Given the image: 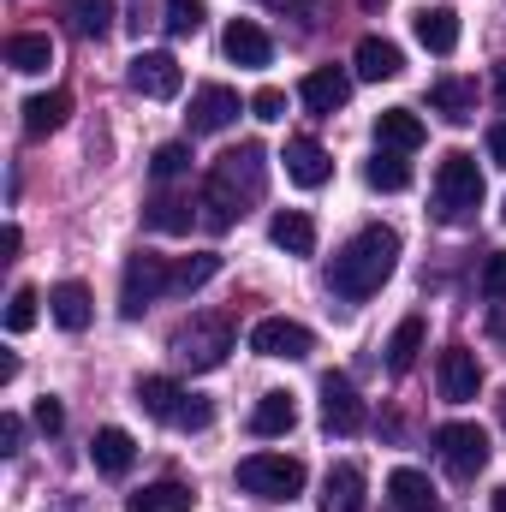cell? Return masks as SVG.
Listing matches in <instances>:
<instances>
[{
  "instance_id": "33",
  "label": "cell",
  "mask_w": 506,
  "mask_h": 512,
  "mask_svg": "<svg viewBox=\"0 0 506 512\" xmlns=\"http://www.w3.org/2000/svg\"><path fill=\"white\" fill-rule=\"evenodd\" d=\"M364 179H370L376 191H405V185H411V161H405L399 149H376L370 167H364Z\"/></svg>"
},
{
  "instance_id": "48",
  "label": "cell",
  "mask_w": 506,
  "mask_h": 512,
  "mask_svg": "<svg viewBox=\"0 0 506 512\" xmlns=\"http://www.w3.org/2000/svg\"><path fill=\"white\" fill-rule=\"evenodd\" d=\"M501 417H506V399H501Z\"/></svg>"
},
{
  "instance_id": "14",
  "label": "cell",
  "mask_w": 506,
  "mask_h": 512,
  "mask_svg": "<svg viewBox=\"0 0 506 512\" xmlns=\"http://www.w3.org/2000/svg\"><path fill=\"white\" fill-rule=\"evenodd\" d=\"M221 48H227V60H233V66H251V72L274 60V42H268V30H262L256 18H233V24H227V36H221Z\"/></svg>"
},
{
  "instance_id": "28",
  "label": "cell",
  "mask_w": 506,
  "mask_h": 512,
  "mask_svg": "<svg viewBox=\"0 0 506 512\" xmlns=\"http://www.w3.org/2000/svg\"><path fill=\"white\" fill-rule=\"evenodd\" d=\"M126 507L131 512H191V507H197V495H191V483H173V477H167V483L137 489Z\"/></svg>"
},
{
  "instance_id": "38",
  "label": "cell",
  "mask_w": 506,
  "mask_h": 512,
  "mask_svg": "<svg viewBox=\"0 0 506 512\" xmlns=\"http://www.w3.org/2000/svg\"><path fill=\"white\" fill-rule=\"evenodd\" d=\"M477 286H483V298H495V304H506V251H489V262H483V274H477Z\"/></svg>"
},
{
  "instance_id": "2",
  "label": "cell",
  "mask_w": 506,
  "mask_h": 512,
  "mask_svg": "<svg viewBox=\"0 0 506 512\" xmlns=\"http://www.w3.org/2000/svg\"><path fill=\"white\" fill-rule=\"evenodd\" d=\"M393 268H399V233L393 227H364L358 239H346L334 251V262H328V292L346 298V304H364V298H376L381 286L393 280Z\"/></svg>"
},
{
  "instance_id": "26",
  "label": "cell",
  "mask_w": 506,
  "mask_h": 512,
  "mask_svg": "<svg viewBox=\"0 0 506 512\" xmlns=\"http://www.w3.org/2000/svg\"><path fill=\"white\" fill-rule=\"evenodd\" d=\"M292 423H298V405H292V393H262V399H256L251 435L274 441V435H292Z\"/></svg>"
},
{
  "instance_id": "17",
  "label": "cell",
  "mask_w": 506,
  "mask_h": 512,
  "mask_svg": "<svg viewBox=\"0 0 506 512\" xmlns=\"http://www.w3.org/2000/svg\"><path fill=\"white\" fill-rule=\"evenodd\" d=\"M322 512H364V465H334L328 477H322Z\"/></svg>"
},
{
  "instance_id": "34",
  "label": "cell",
  "mask_w": 506,
  "mask_h": 512,
  "mask_svg": "<svg viewBox=\"0 0 506 512\" xmlns=\"http://www.w3.org/2000/svg\"><path fill=\"white\" fill-rule=\"evenodd\" d=\"M215 274H221V256L215 251L185 256V262H173V292H197V286H209Z\"/></svg>"
},
{
  "instance_id": "42",
  "label": "cell",
  "mask_w": 506,
  "mask_h": 512,
  "mask_svg": "<svg viewBox=\"0 0 506 512\" xmlns=\"http://www.w3.org/2000/svg\"><path fill=\"white\" fill-rule=\"evenodd\" d=\"M18 447H24V423H18V417H12V411H6V417H0V453H6V459H12V453H18Z\"/></svg>"
},
{
  "instance_id": "9",
  "label": "cell",
  "mask_w": 506,
  "mask_h": 512,
  "mask_svg": "<svg viewBox=\"0 0 506 512\" xmlns=\"http://www.w3.org/2000/svg\"><path fill=\"white\" fill-rule=\"evenodd\" d=\"M322 423H328L334 435H358V429L370 423V411H364V399H358L352 376H340V370L322 376Z\"/></svg>"
},
{
  "instance_id": "19",
  "label": "cell",
  "mask_w": 506,
  "mask_h": 512,
  "mask_svg": "<svg viewBox=\"0 0 506 512\" xmlns=\"http://www.w3.org/2000/svg\"><path fill=\"white\" fill-rule=\"evenodd\" d=\"M387 501H393V512H435V483L423 477V471H411V465H399L393 477H387Z\"/></svg>"
},
{
  "instance_id": "45",
  "label": "cell",
  "mask_w": 506,
  "mask_h": 512,
  "mask_svg": "<svg viewBox=\"0 0 506 512\" xmlns=\"http://www.w3.org/2000/svg\"><path fill=\"white\" fill-rule=\"evenodd\" d=\"M495 102H501V108H506V60H501V66H495Z\"/></svg>"
},
{
  "instance_id": "49",
  "label": "cell",
  "mask_w": 506,
  "mask_h": 512,
  "mask_svg": "<svg viewBox=\"0 0 506 512\" xmlns=\"http://www.w3.org/2000/svg\"><path fill=\"white\" fill-rule=\"evenodd\" d=\"M501 221H506V209H501Z\"/></svg>"
},
{
  "instance_id": "32",
  "label": "cell",
  "mask_w": 506,
  "mask_h": 512,
  "mask_svg": "<svg viewBox=\"0 0 506 512\" xmlns=\"http://www.w3.org/2000/svg\"><path fill=\"white\" fill-rule=\"evenodd\" d=\"M417 352H423V316H405V322L393 328V340H387V370L405 376V370L417 364Z\"/></svg>"
},
{
  "instance_id": "23",
  "label": "cell",
  "mask_w": 506,
  "mask_h": 512,
  "mask_svg": "<svg viewBox=\"0 0 506 512\" xmlns=\"http://www.w3.org/2000/svg\"><path fill=\"white\" fill-rule=\"evenodd\" d=\"M6 66H12V72H24V78H36V72H48V66H54V42H48L42 30H18V36L6 42Z\"/></svg>"
},
{
  "instance_id": "43",
  "label": "cell",
  "mask_w": 506,
  "mask_h": 512,
  "mask_svg": "<svg viewBox=\"0 0 506 512\" xmlns=\"http://www.w3.org/2000/svg\"><path fill=\"white\" fill-rule=\"evenodd\" d=\"M489 155H495V161L506 167V120H501L495 131H489Z\"/></svg>"
},
{
  "instance_id": "20",
  "label": "cell",
  "mask_w": 506,
  "mask_h": 512,
  "mask_svg": "<svg viewBox=\"0 0 506 512\" xmlns=\"http://www.w3.org/2000/svg\"><path fill=\"white\" fill-rule=\"evenodd\" d=\"M411 30H417V42H423L429 54H453V48H459V12H453V6H423Z\"/></svg>"
},
{
  "instance_id": "4",
  "label": "cell",
  "mask_w": 506,
  "mask_h": 512,
  "mask_svg": "<svg viewBox=\"0 0 506 512\" xmlns=\"http://www.w3.org/2000/svg\"><path fill=\"white\" fill-rule=\"evenodd\" d=\"M239 489L251 501H292L304 489V459H292V453H251V459H239Z\"/></svg>"
},
{
  "instance_id": "6",
  "label": "cell",
  "mask_w": 506,
  "mask_h": 512,
  "mask_svg": "<svg viewBox=\"0 0 506 512\" xmlns=\"http://www.w3.org/2000/svg\"><path fill=\"white\" fill-rule=\"evenodd\" d=\"M161 292H173V268H167V256H149V251H137L126 262V274H120V316H143Z\"/></svg>"
},
{
  "instance_id": "44",
  "label": "cell",
  "mask_w": 506,
  "mask_h": 512,
  "mask_svg": "<svg viewBox=\"0 0 506 512\" xmlns=\"http://www.w3.org/2000/svg\"><path fill=\"white\" fill-rule=\"evenodd\" d=\"M18 245H24V233H18V227H6V233H0V251L18 256Z\"/></svg>"
},
{
  "instance_id": "1",
  "label": "cell",
  "mask_w": 506,
  "mask_h": 512,
  "mask_svg": "<svg viewBox=\"0 0 506 512\" xmlns=\"http://www.w3.org/2000/svg\"><path fill=\"white\" fill-rule=\"evenodd\" d=\"M262 161H268L262 143H239V149H227L215 161V173L203 179V197H197V215H203L209 233H233L245 203L262 197Z\"/></svg>"
},
{
  "instance_id": "35",
  "label": "cell",
  "mask_w": 506,
  "mask_h": 512,
  "mask_svg": "<svg viewBox=\"0 0 506 512\" xmlns=\"http://www.w3.org/2000/svg\"><path fill=\"white\" fill-rule=\"evenodd\" d=\"M161 24H167V36H197V30L209 24V6H203V0H167Z\"/></svg>"
},
{
  "instance_id": "47",
  "label": "cell",
  "mask_w": 506,
  "mask_h": 512,
  "mask_svg": "<svg viewBox=\"0 0 506 512\" xmlns=\"http://www.w3.org/2000/svg\"><path fill=\"white\" fill-rule=\"evenodd\" d=\"M495 512H506V489H501V495H495Z\"/></svg>"
},
{
  "instance_id": "13",
  "label": "cell",
  "mask_w": 506,
  "mask_h": 512,
  "mask_svg": "<svg viewBox=\"0 0 506 512\" xmlns=\"http://www.w3.org/2000/svg\"><path fill=\"white\" fill-rule=\"evenodd\" d=\"M280 161H286V179H292V185H304V191L328 185V173H334V155H328L316 137H292Z\"/></svg>"
},
{
  "instance_id": "30",
  "label": "cell",
  "mask_w": 506,
  "mask_h": 512,
  "mask_svg": "<svg viewBox=\"0 0 506 512\" xmlns=\"http://www.w3.org/2000/svg\"><path fill=\"white\" fill-rule=\"evenodd\" d=\"M137 405H143L149 417L173 423V417H179V405H185V387L173 382V376H143V382H137Z\"/></svg>"
},
{
  "instance_id": "12",
  "label": "cell",
  "mask_w": 506,
  "mask_h": 512,
  "mask_svg": "<svg viewBox=\"0 0 506 512\" xmlns=\"http://www.w3.org/2000/svg\"><path fill=\"white\" fill-rule=\"evenodd\" d=\"M298 96H304L310 114H340V108L352 102V72H340V66H316V72H304Z\"/></svg>"
},
{
  "instance_id": "46",
  "label": "cell",
  "mask_w": 506,
  "mask_h": 512,
  "mask_svg": "<svg viewBox=\"0 0 506 512\" xmlns=\"http://www.w3.org/2000/svg\"><path fill=\"white\" fill-rule=\"evenodd\" d=\"M495 340H501V346H506V304H501V310H495Z\"/></svg>"
},
{
  "instance_id": "29",
  "label": "cell",
  "mask_w": 506,
  "mask_h": 512,
  "mask_svg": "<svg viewBox=\"0 0 506 512\" xmlns=\"http://www.w3.org/2000/svg\"><path fill=\"white\" fill-rule=\"evenodd\" d=\"M66 114H72V96H66V90L30 96V102H24V131H30V137H48V131L66 126Z\"/></svg>"
},
{
  "instance_id": "41",
  "label": "cell",
  "mask_w": 506,
  "mask_h": 512,
  "mask_svg": "<svg viewBox=\"0 0 506 512\" xmlns=\"http://www.w3.org/2000/svg\"><path fill=\"white\" fill-rule=\"evenodd\" d=\"M60 423H66L60 399H36V429H42V435H60Z\"/></svg>"
},
{
  "instance_id": "40",
  "label": "cell",
  "mask_w": 506,
  "mask_h": 512,
  "mask_svg": "<svg viewBox=\"0 0 506 512\" xmlns=\"http://www.w3.org/2000/svg\"><path fill=\"white\" fill-rule=\"evenodd\" d=\"M251 114H256V120H268V126H274V120H286V90H274V84H268V90H256Z\"/></svg>"
},
{
  "instance_id": "22",
  "label": "cell",
  "mask_w": 506,
  "mask_h": 512,
  "mask_svg": "<svg viewBox=\"0 0 506 512\" xmlns=\"http://www.w3.org/2000/svg\"><path fill=\"white\" fill-rule=\"evenodd\" d=\"M268 239H274L286 256H310L316 251V221H310L304 209H280V215L268 221Z\"/></svg>"
},
{
  "instance_id": "8",
  "label": "cell",
  "mask_w": 506,
  "mask_h": 512,
  "mask_svg": "<svg viewBox=\"0 0 506 512\" xmlns=\"http://www.w3.org/2000/svg\"><path fill=\"white\" fill-rule=\"evenodd\" d=\"M251 352H262V358H310L316 352V334L304 328V322H292V316H262L251 328Z\"/></svg>"
},
{
  "instance_id": "7",
  "label": "cell",
  "mask_w": 506,
  "mask_h": 512,
  "mask_svg": "<svg viewBox=\"0 0 506 512\" xmlns=\"http://www.w3.org/2000/svg\"><path fill=\"white\" fill-rule=\"evenodd\" d=\"M435 447H441V465H447L459 483H471V477L489 471V435H483L477 423H441V429H435Z\"/></svg>"
},
{
  "instance_id": "21",
  "label": "cell",
  "mask_w": 506,
  "mask_h": 512,
  "mask_svg": "<svg viewBox=\"0 0 506 512\" xmlns=\"http://www.w3.org/2000/svg\"><path fill=\"white\" fill-rule=\"evenodd\" d=\"M429 102H435V114L453 120V126H471V120H477V84H471V78H441V84L429 90Z\"/></svg>"
},
{
  "instance_id": "10",
  "label": "cell",
  "mask_w": 506,
  "mask_h": 512,
  "mask_svg": "<svg viewBox=\"0 0 506 512\" xmlns=\"http://www.w3.org/2000/svg\"><path fill=\"white\" fill-rule=\"evenodd\" d=\"M179 84H185V72H179V60H173L167 48H143V54L131 60V90H137V96H149V102H173Z\"/></svg>"
},
{
  "instance_id": "36",
  "label": "cell",
  "mask_w": 506,
  "mask_h": 512,
  "mask_svg": "<svg viewBox=\"0 0 506 512\" xmlns=\"http://www.w3.org/2000/svg\"><path fill=\"white\" fill-rule=\"evenodd\" d=\"M36 286H12V298H6V334H30L36 328Z\"/></svg>"
},
{
  "instance_id": "18",
  "label": "cell",
  "mask_w": 506,
  "mask_h": 512,
  "mask_svg": "<svg viewBox=\"0 0 506 512\" xmlns=\"http://www.w3.org/2000/svg\"><path fill=\"white\" fill-rule=\"evenodd\" d=\"M352 66H358V78H364V84H387V78H399V72H405V54H399L387 36H364V42H358V54H352Z\"/></svg>"
},
{
  "instance_id": "15",
  "label": "cell",
  "mask_w": 506,
  "mask_h": 512,
  "mask_svg": "<svg viewBox=\"0 0 506 512\" xmlns=\"http://www.w3.org/2000/svg\"><path fill=\"white\" fill-rule=\"evenodd\" d=\"M233 120H239V90L203 84V90L191 96V131H227Z\"/></svg>"
},
{
  "instance_id": "31",
  "label": "cell",
  "mask_w": 506,
  "mask_h": 512,
  "mask_svg": "<svg viewBox=\"0 0 506 512\" xmlns=\"http://www.w3.org/2000/svg\"><path fill=\"white\" fill-rule=\"evenodd\" d=\"M60 12H66V24L78 30V36H108L114 30V0H60Z\"/></svg>"
},
{
  "instance_id": "37",
  "label": "cell",
  "mask_w": 506,
  "mask_h": 512,
  "mask_svg": "<svg viewBox=\"0 0 506 512\" xmlns=\"http://www.w3.org/2000/svg\"><path fill=\"white\" fill-rule=\"evenodd\" d=\"M149 173H155V179H179V173H191V143H161L155 161H149Z\"/></svg>"
},
{
  "instance_id": "11",
  "label": "cell",
  "mask_w": 506,
  "mask_h": 512,
  "mask_svg": "<svg viewBox=\"0 0 506 512\" xmlns=\"http://www.w3.org/2000/svg\"><path fill=\"white\" fill-rule=\"evenodd\" d=\"M477 393H483V364H477V352H471V346H447V352H441V399L471 405Z\"/></svg>"
},
{
  "instance_id": "39",
  "label": "cell",
  "mask_w": 506,
  "mask_h": 512,
  "mask_svg": "<svg viewBox=\"0 0 506 512\" xmlns=\"http://www.w3.org/2000/svg\"><path fill=\"white\" fill-rule=\"evenodd\" d=\"M179 429H209L215 423V405L209 399H197V393H185V405H179V417H173Z\"/></svg>"
},
{
  "instance_id": "24",
  "label": "cell",
  "mask_w": 506,
  "mask_h": 512,
  "mask_svg": "<svg viewBox=\"0 0 506 512\" xmlns=\"http://www.w3.org/2000/svg\"><path fill=\"white\" fill-rule=\"evenodd\" d=\"M90 459H96V471H102V477H126L131 459H137V441H131L126 429H96Z\"/></svg>"
},
{
  "instance_id": "3",
  "label": "cell",
  "mask_w": 506,
  "mask_h": 512,
  "mask_svg": "<svg viewBox=\"0 0 506 512\" xmlns=\"http://www.w3.org/2000/svg\"><path fill=\"white\" fill-rule=\"evenodd\" d=\"M477 209H483V167H477V155L447 149L441 167H435V215L447 227H465Z\"/></svg>"
},
{
  "instance_id": "25",
  "label": "cell",
  "mask_w": 506,
  "mask_h": 512,
  "mask_svg": "<svg viewBox=\"0 0 506 512\" xmlns=\"http://www.w3.org/2000/svg\"><path fill=\"white\" fill-rule=\"evenodd\" d=\"M423 143V120L411 114V108H387L376 114V149H399V155H411Z\"/></svg>"
},
{
  "instance_id": "5",
  "label": "cell",
  "mask_w": 506,
  "mask_h": 512,
  "mask_svg": "<svg viewBox=\"0 0 506 512\" xmlns=\"http://www.w3.org/2000/svg\"><path fill=\"white\" fill-rule=\"evenodd\" d=\"M227 352H233V322L227 316H191L173 334V358L191 364V370H221Z\"/></svg>"
},
{
  "instance_id": "16",
  "label": "cell",
  "mask_w": 506,
  "mask_h": 512,
  "mask_svg": "<svg viewBox=\"0 0 506 512\" xmlns=\"http://www.w3.org/2000/svg\"><path fill=\"white\" fill-rule=\"evenodd\" d=\"M48 316H54L66 334H84V328H90V316H96L90 286H84V280H60V286L48 292Z\"/></svg>"
},
{
  "instance_id": "27",
  "label": "cell",
  "mask_w": 506,
  "mask_h": 512,
  "mask_svg": "<svg viewBox=\"0 0 506 512\" xmlns=\"http://www.w3.org/2000/svg\"><path fill=\"white\" fill-rule=\"evenodd\" d=\"M143 221L155 227V233H167V239H179V233H191V221H203L185 197H173V191H161V197H149V209H143Z\"/></svg>"
}]
</instances>
